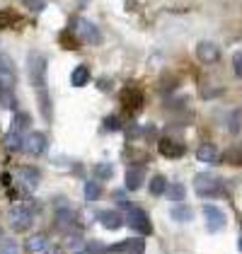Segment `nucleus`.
Listing matches in <instances>:
<instances>
[{
	"label": "nucleus",
	"instance_id": "obj_1",
	"mask_svg": "<svg viewBox=\"0 0 242 254\" xmlns=\"http://www.w3.org/2000/svg\"><path fill=\"white\" fill-rule=\"evenodd\" d=\"M27 70H29V80L37 90V97L41 102V112H44V119L49 121L51 119V102H49V92H46V59L32 51L29 59H27Z\"/></svg>",
	"mask_w": 242,
	"mask_h": 254
},
{
	"label": "nucleus",
	"instance_id": "obj_2",
	"mask_svg": "<svg viewBox=\"0 0 242 254\" xmlns=\"http://www.w3.org/2000/svg\"><path fill=\"white\" fill-rule=\"evenodd\" d=\"M121 208L126 211V225L128 228H133L138 235H150L153 233V223H150V218L145 211L141 208H133V203H121Z\"/></svg>",
	"mask_w": 242,
	"mask_h": 254
},
{
	"label": "nucleus",
	"instance_id": "obj_3",
	"mask_svg": "<svg viewBox=\"0 0 242 254\" xmlns=\"http://www.w3.org/2000/svg\"><path fill=\"white\" fill-rule=\"evenodd\" d=\"M29 206L32 203H17L10 211V225H12V230L24 233V230L32 228V223H34V208H29Z\"/></svg>",
	"mask_w": 242,
	"mask_h": 254
},
{
	"label": "nucleus",
	"instance_id": "obj_4",
	"mask_svg": "<svg viewBox=\"0 0 242 254\" xmlns=\"http://www.w3.org/2000/svg\"><path fill=\"white\" fill-rule=\"evenodd\" d=\"M194 187H196V194L199 196H221L223 194V182L218 177L206 175V172L194 177Z\"/></svg>",
	"mask_w": 242,
	"mask_h": 254
},
{
	"label": "nucleus",
	"instance_id": "obj_5",
	"mask_svg": "<svg viewBox=\"0 0 242 254\" xmlns=\"http://www.w3.org/2000/svg\"><path fill=\"white\" fill-rule=\"evenodd\" d=\"M73 34H75V39L85 41V44H100L102 41L100 29H97L92 22L82 20V17H78V20L73 22Z\"/></svg>",
	"mask_w": 242,
	"mask_h": 254
},
{
	"label": "nucleus",
	"instance_id": "obj_6",
	"mask_svg": "<svg viewBox=\"0 0 242 254\" xmlns=\"http://www.w3.org/2000/svg\"><path fill=\"white\" fill-rule=\"evenodd\" d=\"M119 99H121V107H123L128 114L138 112V109L143 107V92L138 90V87H123Z\"/></svg>",
	"mask_w": 242,
	"mask_h": 254
},
{
	"label": "nucleus",
	"instance_id": "obj_7",
	"mask_svg": "<svg viewBox=\"0 0 242 254\" xmlns=\"http://www.w3.org/2000/svg\"><path fill=\"white\" fill-rule=\"evenodd\" d=\"M203 215H206V225H208V230L211 233H221L223 228H225V213H223L218 206H213V203H208V206H203Z\"/></svg>",
	"mask_w": 242,
	"mask_h": 254
},
{
	"label": "nucleus",
	"instance_id": "obj_8",
	"mask_svg": "<svg viewBox=\"0 0 242 254\" xmlns=\"http://www.w3.org/2000/svg\"><path fill=\"white\" fill-rule=\"evenodd\" d=\"M22 148L29 155H44L46 153V136L39 133V131H34V133H29V136L22 140Z\"/></svg>",
	"mask_w": 242,
	"mask_h": 254
},
{
	"label": "nucleus",
	"instance_id": "obj_9",
	"mask_svg": "<svg viewBox=\"0 0 242 254\" xmlns=\"http://www.w3.org/2000/svg\"><path fill=\"white\" fill-rule=\"evenodd\" d=\"M109 252H119V254H143L145 252V240L143 237H131V240H123L119 245L109 247Z\"/></svg>",
	"mask_w": 242,
	"mask_h": 254
},
{
	"label": "nucleus",
	"instance_id": "obj_10",
	"mask_svg": "<svg viewBox=\"0 0 242 254\" xmlns=\"http://www.w3.org/2000/svg\"><path fill=\"white\" fill-rule=\"evenodd\" d=\"M196 59L201 61V63H216V61L221 59V49L213 41H201L196 46Z\"/></svg>",
	"mask_w": 242,
	"mask_h": 254
},
{
	"label": "nucleus",
	"instance_id": "obj_11",
	"mask_svg": "<svg viewBox=\"0 0 242 254\" xmlns=\"http://www.w3.org/2000/svg\"><path fill=\"white\" fill-rule=\"evenodd\" d=\"M56 225H59L63 233L78 230V215L73 213L70 208H60L59 213H56Z\"/></svg>",
	"mask_w": 242,
	"mask_h": 254
},
{
	"label": "nucleus",
	"instance_id": "obj_12",
	"mask_svg": "<svg viewBox=\"0 0 242 254\" xmlns=\"http://www.w3.org/2000/svg\"><path fill=\"white\" fill-rule=\"evenodd\" d=\"M143 177H145V167L131 165L128 172H126V189H128V191H138L143 187Z\"/></svg>",
	"mask_w": 242,
	"mask_h": 254
},
{
	"label": "nucleus",
	"instance_id": "obj_13",
	"mask_svg": "<svg viewBox=\"0 0 242 254\" xmlns=\"http://www.w3.org/2000/svg\"><path fill=\"white\" fill-rule=\"evenodd\" d=\"M97 218H100V223L107 230H119V228H123V215L119 211H102V213H97Z\"/></svg>",
	"mask_w": 242,
	"mask_h": 254
},
{
	"label": "nucleus",
	"instance_id": "obj_14",
	"mask_svg": "<svg viewBox=\"0 0 242 254\" xmlns=\"http://www.w3.org/2000/svg\"><path fill=\"white\" fill-rule=\"evenodd\" d=\"M39 170L37 167H20V172H17V179L22 182V187L24 189H34L37 184H39Z\"/></svg>",
	"mask_w": 242,
	"mask_h": 254
},
{
	"label": "nucleus",
	"instance_id": "obj_15",
	"mask_svg": "<svg viewBox=\"0 0 242 254\" xmlns=\"http://www.w3.org/2000/svg\"><path fill=\"white\" fill-rule=\"evenodd\" d=\"M160 153L165 157H182L184 155V145L177 143V140H172V138H160Z\"/></svg>",
	"mask_w": 242,
	"mask_h": 254
},
{
	"label": "nucleus",
	"instance_id": "obj_16",
	"mask_svg": "<svg viewBox=\"0 0 242 254\" xmlns=\"http://www.w3.org/2000/svg\"><path fill=\"white\" fill-rule=\"evenodd\" d=\"M24 247H27V252H44L49 247V240H46V235H32L24 242Z\"/></svg>",
	"mask_w": 242,
	"mask_h": 254
},
{
	"label": "nucleus",
	"instance_id": "obj_17",
	"mask_svg": "<svg viewBox=\"0 0 242 254\" xmlns=\"http://www.w3.org/2000/svg\"><path fill=\"white\" fill-rule=\"evenodd\" d=\"M196 157H199L201 162H213V160L218 157V148L211 145V143H203V145L196 148Z\"/></svg>",
	"mask_w": 242,
	"mask_h": 254
},
{
	"label": "nucleus",
	"instance_id": "obj_18",
	"mask_svg": "<svg viewBox=\"0 0 242 254\" xmlns=\"http://www.w3.org/2000/svg\"><path fill=\"white\" fill-rule=\"evenodd\" d=\"M165 196H167L172 203H175V201L180 203V201H184V196H186V187H184V184H180V182H177V184H167V191H165Z\"/></svg>",
	"mask_w": 242,
	"mask_h": 254
},
{
	"label": "nucleus",
	"instance_id": "obj_19",
	"mask_svg": "<svg viewBox=\"0 0 242 254\" xmlns=\"http://www.w3.org/2000/svg\"><path fill=\"white\" fill-rule=\"evenodd\" d=\"M87 80H90V68H87V65H78V68L73 70V75H70V82H73L75 87L87 85Z\"/></svg>",
	"mask_w": 242,
	"mask_h": 254
},
{
	"label": "nucleus",
	"instance_id": "obj_20",
	"mask_svg": "<svg viewBox=\"0 0 242 254\" xmlns=\"http://www.w3.org/2000/svg\"><path fill=\"white\" fill-rule=\"evenodd\" d=\"M170 215H172V218H175V220H177V223H189V220H191V208H189V206H172V208H170Z\"/></svg>",
	"mask_w": 242,
	"mask_h": 254
},
{
	"label": "nucleus",
	"instance_id": "obj_21",
	"mask_svg": "<svg viewBox=\"0 0 242 254\" xmlns=\"http://www.w3.org/2000/svg\"><path fill=\"white\" fill-rule=\"evenodd\" d=\"M148 191L153 196H162L165 191H167V179L162 175H155L153 179H150V187H148Z\"/></svg>",
	"mask_w": 242,
	"mask_h": 254
},
{
	"label": "nucleus",
	"instance_id": "obj_22",
	"mask_svg": "<svg viewBox=\"0 0 242 254\" xmlns=\"http://www.w3.org/2000/svg\"><path fill=\"white\" fill-rule=\"evenodd\" d=\"M100 196H102L100 182H87V184H85V198H87V201H97Z\"/></svg>",
	"mask_w": 242,
	"mask_h": 254
},
{
	"label": "nucleus",
	"instance_id": "obj_23",
	"mask_svg": "<svg viewBox=\"0 0 242 254\" xmlns=\"http://www.w3.org/2000/svg\"><path fill=\"white\" fill-rule=\"evenodd\" d=\"M5 143H7V148H10V150H20L22 148V131L12 128V131H10V136L5 138Z\"/></svg>",
	"mask_w": 242,
	"mask_h": 254
},
{
	"label": "nucleus",
	"instance_id": "obj_24",
	"mask_svg": "<svg viewBox=\"0 0 242 254\" xmlns=\"http://www.w3.org/2000/svg\"><path fill=\"white\" fill-rule=\"evenodd\" d=\"M20 17H17V12H12V10H2L0 12V27H12V24H17Z\"/></svg>",
	"mask_w": 242,
	"mask_h": 254
},
{
	"label": "nucleus",
	"instance_id": "obj_25",
	"mask_svg": "<svg viewBox=\"0 0 242 254\" xmlns=\"http://www.w3.org/2000/svg\"><path fill=\"white\" fill-rule=\"evenodd\" d=\"M95 177H97V182H100V179H112V177H114V167L107 165V162H102V165L95 167Z\"/></svg>",
	"mask_w": 242,
	"mask_h": 254
},
{
	"label": "nucleus",
	"instance_id": "obj_26",
	"mask_svg": "<svg viewBox=\"0 0 242 254\" xmlns=\"http://www.w3.org/2000/svg\"><path fill=\"white\" fill-rule=\"evenodd\" d=\"M0 104L5 109H15V97H12V90H0Z\"/></svg>",
	"mask_w": 242,
	"mask_h": 254
},
{
	"label": "nucleus",
	"instance_id": "obj_27",
	"mask_svg": "<svg viewBox=\"0 0 242 254\" xmlns=\"http://www.w3.org/2000/svg\"><path fill=\"white\" fill-rule=\"evenodd\" d=\"M0 254H17V245H15V240H10V237L0 240Z\"/></svg>",
	"mask_w": 242,
	"mask_h": 254
},
{
	"label": "nucleus",
	"instance_id": "obj_28",
	"mask_svg": "<svg viewBox=\"0 0 242 254\" xmlns=\"http://www.w3.org/2000/svg\"><path fill=\"white\" fill-rule=\"evenodd\" d=\"M87 254H109V247L104 242H90L87 245Z\"/></svg>",
	"mask_w": 242,
	"mask_h": 254
},
{
	"label": "nucleus",
	"instance_id": "obj_29",
	"mask_svg": "<svg viewBox=\"0 0 242 254\" xmlns=\"http://www.w3.org/2000/svg\"><path fill=\"white\" fill-rule=\"evenodd\" d=\"M104 128H107V131H119L121 121L117 117H107V119H104Z\"/></svg>",
	"mask_w": 242,
	"mask_h": 254
},
{
	"label": "nucleus",
	"instance_id": "obj_30",
	"mask_svg": "<svg viewBox=\"0 0 242 254\" xmlns=\"http://www.w3.org/2000/svg\"><path fill=\"white\" fill-rule=\"evenodd\" d=\"M233 70H235L238 78H242V51H238V54L233 56Z\"/></svg>",
	"mask_w": 242,
	"mask_h": 254
},
{
	"label": "nucleus",
	"instance_id": "obj_31",
	"mask_svg": "<svg viewBox=\"0 0 242 254\" xmlns=\"http://www.w3.org/2000/svg\"><path fill=\"white\" fill-rule=\"evenodd\" d=\"M24 2H27V7H32V10H37V12L46 7V2H44V0H24Z\"/></svg>",
	"mask_w": 242,
	"mask_h": 254
},
{
	"label": "nucleus",
	"instance_id": "obj_32",
	"mask_svg": "<svg viewBox=\"0 0 242 254\" xmlns=\"http://www.w3.org/2000/svg\"><path fill=\"white\" fill-rule=\"evenodd\" d=\"M44 252H46V254H60V250H59V247H46Z\"/></svg>",
	"mask_w": 242,
	"mask_h": 254
},
{
	"label": "nucleus",
	"instance_id": "obj_33",
	"mask_svg": "<svg viewBox=\"0 0 242 254\" xmlns=\"http://www.w3.org/2000/svg\"><path fill=\"white\" fill-rule=\"evenodd\" d=\"M238 247H240V250H242V235H240V240H238Z\"/></svg>",
	"mask_w": 242,
	"mask_h": 254
},
{
	"label": "nucleus",
	"instance_id": "obj_34",
	"mask_svg": "<svg viewBox=\"0 0 242 254\" xmlns=\"http://www.w3.org/2000/svg\"><path fill=\"white\" fill-rule=\"evenodd\" d=\"M75 254H85V252H75Z\"/></svg>",
	"mask_w": 242,
	"mask_h": 254
}]
</instances>
